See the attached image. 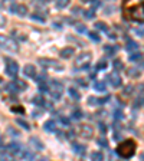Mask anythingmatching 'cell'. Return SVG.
Wrapping results in <instances>:
<instances>
[{
  "mask_svg": "<svg viewBox=\"0 0 144 161\" xmlns=\"http://www.w3.org/2000/svg\"><path fill=\"white\" fill-rule=\"evenodd\" d=\"M134 33L138 35V36H144V29L143 27H137V29H134Z\"/></svg>",
  "mask_w": 144,
  "mask_h": 161,
  "instance_id": "f35d334b",
  "label": "cell"
},
{
  "mask_svg": "<svg viewBox=\"0 0 144 161\" xmlns=\"http://www.w3.org/2000/svg\"><path fill=\"white\" fill-rule=\"evenodd\" d=\"M107 82H110L114 88H118V86H121V78L118 76V74L114 72V74H110L107 76Z\"/></svg>",
  "mask_w": 144,
  "mask_h": 161,
  "instance_id": "52a82bcc",
  "label": "cell"
},
{
  "mask_svg": "<svg viewBox=\"0 0 144 161\" xmlns=\"http://www.w3.org/2000/svg\"><path fill=\"white\" fill-rule=\"evenodd\" d=\"M78 134L81 135V137H92V128L89 127V125H81V127H78Z\"/></svg>",
  "mask_w": 144,
  "mask_h": 161,
  "instance_id": "ba28073f",
  "label": "cell"
},
{
  "mask_svg": "<svg viewBox=\"0 0 144 161\" xmlns=\"http://www.w3.org/2000/svg\"><path fill=\"white\" fill-rule=\"evenodd\" d=\"M95 27H97L98 30H102V32H108V27H107V25H105L104 22H97V23H95Z\"/></svg>",
  "mask_w": 144,
  "mask_h": 161,
  "instance_id": "d4e9b609",
  "label": "cell"
},
{
  "mask_svg": "<svg viewBox=\"0 0 144 161\" xmlns=\"http://www.w3.org/2000/svg\"><path fill=\"white\" fill-rule=\"evenodd\" d=\"M77 30L79 33H85L87 32V27H85V25H77Z\"/></svg>",
  "mask_w": 144,
  "mask_h": 161,
  "instance_id": "e575fe53",
  "label": "cell"
},
{
  "mask_svg": "<svg viewBox=\"0 0 144 161\" xmlns=\"http://www.w3.org/2000/svg\"><path fill=\"white\" fill-rule=\"evenodd\" d=\"M16 122H17V124H19L20 127H23V128H25V129H27V131L30 129V125H29V124H27V122H26L25 119H22V118H17V119H16Z\"/></svg>",
  "mask_w": 144,
  "mask_h": 161,
  "instance_id": "83f0119b",
  "label": "cell"
},
{
  "mask_svg": "<svg viewBox=\"0 0 144 161\" xmlns=\"http://www.w3.org/2000/svg\"><path fill=\"white\" fill-rule=\"evenodd\" d=\"M72 150L75 151L77 154H84V152H85V145H82V144H79L77 141H74V142H72Z\"/></svg>",
  "mask_w": 144,
  "mask_h": 161,
  "instance_id": "2e32d148",
  "label": "cell"
},
{
  "mask_svg": "<svg viewBox=\"0 0 144 161\" xmlns=\"http://www.w3.org/2000/svg\"><path fill=\"white\" fill-rule=\"evenodd\" d=\"M65 6H68V1H65V0H62V1H56V7H58V9H64Z\"/></svg>",
  "mask_w": 144,
  "mask_h": 161,
  "instance_id": "836d02e7",
  "label": "cell"
},
{
  "mask_svg": "<svg viewBox=\"0 0 144 161\" xmlns=\"http://www.w3.org/2000/svg\"><path fill=\"white\" fill-rule=\"evenodd\" d=\"M125 72H127V75H128V76H133V78H138V76H140V71H138V69H135V68L127 69Z\"/></svg>",
  "mask_w": 144,
  "mask_h": 161,
  "instance_id": "44dd1931",
  "label": "cell"
},
{
  "mask_svg": "<svg viewBox=\"0 0 144 161\" xmlns=\"http://www.w3.org/2000/svg\"><path fill=\"white\" fill-rule=\"evenodd\" d=\"M59 55H61L62 59H69V58L74 55V48H64Z\"/></svg>",
  "mask_w": 144,
  "mask_h": 161,
  "instance_id": "4fadbf2b",
  "label": "cell"
},
{
  "mask_svg": "<svg viewBox=\"0 0 144 161\" xmlns=\"http://www.w3.org/2000/svg\"><path fill=\"white\" fill-rule=\"evenodd\" d=\"M130 61H131V62H138V61H141V53H140V52L131 53L130 55Z\"/></svg>",
  "mask_w": 144,
  "mask_h": 161,
  "instance_id": "484cf974",
  "label": "cell"
},
{
  "mask_svg": "<svg viewBox=\"0 0 144 161\" xmlns=\"http://www.w3.org/2000/svg\"><path fill=\"white\" fill-rule=\"evenodd\" d=\"M61 121H62L65 125H69V119H67V118H64V117H62V118H61Z\"/></svg>",
  "mask_w": 144,
  "mask_h": 161,
  "instance_id": "60d3db41",
  "label": "cell"
},
{
  "mask_svg": "<svg viewBox=\"0 0 144 161\" xmlns=\"http://www.w3.org/2000/svg\"><path fill=\"white\" fill-rule=\"evenodd\" d=\"M91 160L92 161H104V154L101 151H94L91 154Z\"/></svg>",
  "mask_w": 144,
  "mask_h": 161,
  "instance_id": "ac0fdd59",
  "label": "cell"
},
{
  "mask_svg": "<svg viewBox=\"0 0 144 161\" xmlns=\"http://www.w3.org/2000/svg\"><path fill=\"white\" fill-rule=\"evenodd\" d=\"M33 104H35V105H38V107H42V105H45L43 97H42V95H38V97H35L33 98Z\"/></svg>",
  "mask_w": 144,
  "mask_h": 161,
  "instance_id": "cb8c5ba5",
  "label": "cell"
},
{
  "mask_svg": "<svg viewBox=\"0 0 144 161\" xmlns=\"http://www.w3.org/2000/svg\"><path fill=\"white\" fill-rule=\"evenodd\" d=\"M98 127H100V132H102V134H105V132H107V125H105L104 122H100V124H98Z\"/></svg>",
  "mask_w": 144,
  "mask_h": 161,
  "instance_id": "8d00e7d4",
  "label": "cell"
},
{
  "mask_svg": "<svg viewBox=\"0 0 144 161\" xmlns=\"http://www.w3.org/2000/svg\"><path fill=\"white\" fill-rule=\"evenodd\" d=\"M6 74L10 78H16V75L19 74V65L10 58H6Z\"/></svg>",
  "mask_w": 144,
  "mask_h": 161,
  "instance_id": "5b68a950",
  "label": "cell"
},
{
  "mask_svg": "<svg viewBox=\"0 0 144 161\" xmlns=\"http://www.w3.org/2000/svg\"><path fill=\"white\" fill-rule=\"evenodd\" d=\"M72 119H79V118H82V111L81 109H75L74 112H72Z\"/></svg>",
  "mask_w": 144,
  "mask_h": 161,
  "instance_id": "4dcf8cb0",
  "label": "cell"
},
{
  "mask_svg": "<svg viewBox=\"0 0 144 161\" xmlns=\"http://www.w3.org/2000/svg\"><path fill=\"white\" fill-rule=\"evenodd\" d=\"M26 12H27V7H26V6H23V4H19V6H17V14H19V16H25Z\"/></svg>",
  "mask_w": 144,
  "mask_h": 161,
  "instance_id": "f546056e",
  "label": "cell"
},
{
  "mask_svg": "<svg viewBox=\"0 0 144 161\" xmlns=\"http://www.w3.org/2000/svg\"><path fill=\"white\" fill-rule=\"evenodd\" d=\"M137 49H138V45L134 42L133 39L127 38V39H125V51H127V52H134V51H137Z\"/></svg>",
  "mask_w": 144,
  "mask_h": 161,
  "instance_id": "9c48e42d",
  "label": "cell"
},
{
  "mask_svg": "<svg viewBox=\"0 0 144 161\" xmlns=\"http://www.w3.org/2000/svg\"><path fill=\"white\" fill-rule=\"evenodd\" d=\"M68 94H69V97L72 98V99H75V101H78L79 98H81V95L78 94V91L75 89V88H69V91H68Z\"/></svg>",
  "mask_w": 144,
  "mask_h": 161,
  "instance_id": "ffe728a7",
  "label": "cell"
},
{
  "mask_svg": "<svg viewBox=\"0 0 144 161\" xmlns=\"http://www.w3.org/2000/svg\"><path fill=\"white\" fill-rule=\"evenodd\" d=\"M0 48L4 51H12V52H17V45L14 43V40L6 36V35H0Z\"/></svg>",
  "mask_w": 144,
  "mask_h": 161,
  "instance_id": "3957f363",
  "label": "cell"
},
{
  "mask_svg": "<svg viewBox=\"0 0 144 161\" xmlns=\"http://www.w3.org/2000/svg\"><path fill=\"white\" fill-rule=\"evenodd\" d=\"M39 64L42 65V66H46V68H55V69H62V66L61 65H58L56 62H54V61H49V59H41L39 61Z\"/></svg>",
  "mask_w": 144,
  "mask_h": 161,
  "instance_id": "7c38bea8",
  "label": "cell"
},
{
  "mask_svg": "<svg viewBox=\"0 0 144 161\" xmlns=\"http://www.w3.org/2000/svg\"><path fill=\"white\" fill-rule=\"evenodd\" d=\"M108 101V97L105 98H95V97H91L88 98V104L92 107V105H102L104 102H107Z\"/></svg>",
  "mask_w": 144,
  "mask_h": 161,
  "instance_id": "30bf717a",
  "label": "cell"
},
{
  "mask_svg": "<svg viewBox=\"0 0 144 161\" xmlns=\"http://www.w3.org/2000/svg\"><path fill=\"white\" fill-rule=\"evenodd\" d=\"M124 16L130 20L144 22V3H137L133 6H124Z\"/></svg>",
  "mask_w": 144,
  "mask_h": 161,
  "instance_id": "6da1fadb",
  "label": "cell"
},
{
  "mask_svg": "<svg viewBox=\"0 0 144 161\" xmlns=\"http://www.w3.org/2000/svg\"><path fill=\"white\" fill-rule=\"evenodd\" d=\"M94 88H95L97 91H100V92H104L105 88H107V84H105L104 81H97V82H94Z\"/></svg>",
  "mask_w": 144,
  "mask_h": 161,
  "instance_id": "d6986e66",
  "label": "cell"
},
{
  "mask_svg": "<svg viewBox=\"0 0 144 161\" xmlns=\"http://www.w3.org/2000/svg\"><path fill=\"white\" fill-rule=\"evenodd\" d=\"M30 144H32V145H36L39 150H42V148H43L42 142H39V140H38V138H30Z\"/></svg>",
  "mask_w": 144,
  "mask_h": 161,
  "instance_id": "d6a6232c",
  "label": "cell"
},
{
  "mask_svg": "<svg viewBox=\"0 0 144 161\" xmlns=\"http://www.w3.org/2000/svg\"><path fill=\"white\" fill-rule=\"evenodd\" d=\"M117 51H118V46H112V45H105V46H104V52L107 55H110V56L115 55Z\"/></svg>",
  "mask_w": 144,
  "mask_h": 161,
  "instance_id": "e0dca14e",
  "label": "cell"
},
{
  "mask_svg": "<svg viewBox=\"0 0 144 161\" xmlns=\"http://www.w3.org/2000/svg\"><path fill=\"white\" fill-rule=\"evenodd\" d=\"M89 61H91V53L89 52H84L77 58L75 61V68L77 69H88L89 68Z\"/></svg>",
  "mask_w": 144,
  "mask_h": 161,
  "instance_id": "277c9868",
  "label": "cell"
},
{
  "mask_svg": "<svg viewBox=\"0 0 144 161\" xmlns=\"http://www.w3.org/2000/svg\"><path fill=\"white\" fill-rule=\"evenodd\" d=\"M98 144H100L101 147H104V148H107V147H108V142H107L105 138H100V140H98Z\"/></svg>",
  "mask_w": 144,
  "mask_h": 161,
  "instance_id": "d590c367",
  "label": "cell"
},
{
  "mask_svg": "<svg viewBox=\"0 0 144 161\" xmlns=\"http://www.w3.org/2000/svg\"><path fill=\"white\" fill-rule=\"evenodd\" d=\"M9 150H10V152H13V154H17L19 151H22V145H20L17 141H12L10 144H9Z\"/></svg>",
  "mask_w": 144,
  "mask_h": 161,
  "instance_id": "5bb4252c",
  "label": "cell"
},
{
  "mask_svg": "<svg viewBox=\"0 0 144 161\" xmlns=\"http://www.w3.org/2000/svg\"><path fill=\"white\" fill-rule=\"evenodd\" d=\"M88 36H89V39H91V40H94V42H97V43L101 40V38L98 36V33H95V32H89Z\"/></svg>",
  "mask_w": 144,
  "mask_h": 161,
  "instance_id": "f1b7e54d",
  "label": "cell"
},
{
  "mask_svg": "<svg viewBox=\"0 0 144 161\" xmlns=\"http://www.w3.org/2000/svg\"><path fill=\"white\" fill-rule=\"evenodd\" d=\"M43 128L45 131H48V132H54L56 128V124H55V121L54 119H49V121H46L43 124Z\"/></svg>",
  "mask_w": 144,
  "mask_h": 161,
  "instance_id": "9a60e30c",
  "label": "cell"
},
{
  "mask_svg": "<svg viewBox=\"0 0 144 161\" xmlns=\"http://www.w3.org/2000/svg\"><path fill=\"white\" fill-rule=\"evenodd\" d=\"M114 69H115V72H118V71H122V69H124V64H122L120 59H114Z\"/></svg>",
  "mask_w": 144,
  "mask_h": 161,
  "instance_id": "7402d4cb",
  "label": "cell"
},
{
  "mask_svg": "<svg viewBox=\"0 0 144 161\" xmlns=\"http://www.w3.org/2000/svg\"><path fill=\"white\" fill-rule=\"evenodd\" d=\"M107 61H105V59H101L100 62H98V64H97V66H95V69H97V71H102V69H105V68H107Z\"/></svg>",
  "mask_w": 144,
  "mask_h": 161,
  "instance_id": "4316f807",
  "label": "cell"
},
{
  "mask_svg": "<svg viewBox=\"0 0 144 161\" xmlns=\"http://www.w3.org/2000/svg\"><path fill=\"white\" fill-rule=\"evenodd\" d=\"M92 4H94V7H98V6H100L101 3H100V1H94V3H92Z\"/></svg>",
  "mask_w": 144,
  "mask_h": 161,
  "instance_id": "b9f144b4",
  "label": "cell"
},
{
  "mask_svg": "<svg viewBox=\"0 0 144 161\" xmlns=\"http://www.w3.org/2000/svg\"><path fill=\"white\" fill-rule=\"evenodd\" d=\"M23 74L29 78H36V69H35L33 65H26L23 68Z\"/></svg>",
  "mask_w": 144,
  "mask_h": 161,
  "instance_id": "8fae6325",
  "label": "cell"
},
{
  "mask_svg": "<svg viewBox=\"0 0 144 161\" xmlns=\"http://www.w3.org/2000/svg\"><path fill=\"white\" fill-rule=\"evenodd\" d=\"M17 3H12V6H10V12L12 13H17Z\"/></svg>",
  "mask_w": 144,
  "mask_h": 161,
  "instance_id": "ab89813d",
  "label": "cell"
},
{
  "mask_svg": "<svg viewBox=\"0 0 144 161\" xmlns=\"http://www.w3.org/2000/svg\"><path fill=\"white\" fill-rule=\"evenodd\" d=\"M32 19H33V20H39V22H43L45 20L43 17H42L41 14H38V13H33V14H32Z\"/></svg>",
  "mask_w": 144,
  "mask_h": 161,
  "instance_id": "74e56055",
  "label": "cell"
},
{
  "mask_svg": "<svg viewBox=\"0 0 144 161\" xmlns=\"http://www.w3.org/2000/svg\"><path fill=\"white\" fill-rule=\"evenodd\" d=\"M122 117H124V114H122L121 108H117V109H114V119H117V121H121Z\"/></svg>",
  "mask_w": 144,
  "mask_h": 161,
  "instance_id": "603a6c76",
  "label": "cell"
},
{
  "mask_svg": "<svg viewBox=\"0 0 144 161\" xmlns=\"http://www.w3.org/2000/svg\"><path fill=\"white\" fill-rule=\"evenodd\" d=\"M51 86H52V97H54V99H59L61 98V95H62V85L61 84H58L56 81H52L51 82Z\"/></svg>",
  "mask_w": 144,
  "mask_h": 161,
  "instance_id": "8992f818",
  "label": "cell"
},
{
  "mask_svg": "<svg viewBox=\"0 0 144 161\" xmlns=\"http://www.w3.org/2000/svg\"><path fill=\"white\" fill-rule=\"evenodd\" d=\"M84 16H85L87 19H94V16H95V10H94V9H89V10H85V13H84Z\"/></svg>",
  "mask_w": 144,
  "mask_h": 161,
  "instance_id": "1f68e13d",
  "label": "cell"
},
{
  "mask_svg": "<svg viewBox=\"0 0 144 161\" xmlns=\"http://www.w3.org/2000/svg\"><path fill=\"white\" fill-rule=\"evenodd\" d=\"M134 151H135V142L133 140H127L121 142L118 147H117V154L121 155L122 158H130L133 157Z\"/></svg>",
  "mask_w": 144,
  "mask_h": 161,
  "instance_id": "7a4b0ae2",
  "label": "cell"
}]
</instances>
